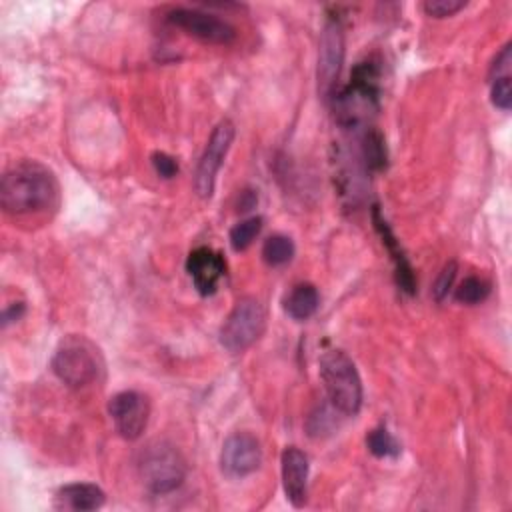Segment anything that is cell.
<instances>
[{"mask_svg":"<svg viewBox=\"0 0 512 512\" xmlns=\"http://www.w3.org/2000/svg\"><path fill=\"white\" fill-rule=\"evenodd\" d=\"M378 80H380V70L376 62L364 60L354 66L350 84L344 86L334 96L336 118L342 126H348V128L358 126L362 120L368 118L372 110H376L378 94H380Z\"/></svg>","mask_w":512,"mask_h":512,"instance_id":"obj_3","label":"cell"},{"mask_svg":"<svg viewBox=\"0 0 512 512\" xmlns=\"http://www.w3.org/2000/svg\"><path fill=\"white\" fill-rule=\"evenodd\" d=\"M152 166H154L156 174L162 176V178H172L178 172V162L166 152H154L152 154Z\"/></svg>","mask_w":512,"mask_h":512,"instance_id":"obj_25","label":"cell"},{"mask_svg":"<svg viewBox=\"0 0 512 512\" xmlns=\"http://www.w3.org/2000/svg\"><path fill=\"white\" fill-rule=\"evenodd\" d=\"M262 462V448L250 432L230 434L220 452V468L228 478H244L258 470Z\"/></svg>","mask_w":512,"mask_h":512,"instance_id":"obj_11","label":"cell"},{"mask_svg":"<svg viewBox=\"0 0 512 512\" xmlns=\"http://www.w3.org/2000/svg\"><path fill=\"white\" fill-rule=\"evenodd\" d=\"M138 472L144 486L154 494L174 492L186 478V460L176 446L154 440L138 456Z\"/></svg>","mask_w":512,"mask_h":512,"instance_id":"obj_5","label":"cell"},{"mask_svg":"<svg viewBox=\"0 0 512 512\" xmlns=\"http://www.w3.org/2000/svg\"><path fill=\"white\" fill-rule=\"evenodd\" d=\"M234 140V124L230 120H220L216 128L210 134V140L200 156L196 176H194V188L198 196L210 198L216 186V174L222 166V160L226 158L230 146Z\"/></svg>","mask_w":512,"mask_h":512,"instance_id":"obj_7","label":"cell"},{"mask_svg":"<svg viewBox=\"0 0 512 512\" xmlns=\"http://www.w3.org/2000/svg\"><path fill=\"white\" fill-rule=\"evenodd\" d=\"M104 360L98 346L86 336L70 334L60 340L52 356V372L72 388H82L100 378Z\"/></svg>","mask_w":512,"mask_h":512,"instance_id":"obj_2","label":"cell"},{"mask_svg":"<svg viewBox=\"0 0 512 512\" xmlns=\"http://www.w3.org/2000/svg\"><path fill=\"white\" fill-rule=\"evenodd\" d=\"M294 256V242L284 234H274L264 240L262 246V258L270 266H282L288 264Z\"/></svg>","mask_w":512,"mask_h":512,"instance_id":"obj_18","label":"cell"},{"mask_svg":"<svg viewBox=\"0 0 512 512\" xmlns=\"http://www.w3.org/2000/svg\"><path fill=\"white\" fill-rule=\"evenodd\" d=\"M106 494L100 486L88 482H76L62 486L56 492L54 506L58 510H74V512H90L104 504Z\"/></svg>","mask_w":512,"mask_h":512,"instance_id":"obj_15","label":"cell"},{"mask_svg":"<svg viewBox=\"0 0 512 512\" xmlns=\"http://www.w3.org/2000/svg\"><path fill=\"white\" fill-rule=\"evenodd\" d=\"M360 154L368 170H382L386 166V146H384L382 134L376 130L364 132Z\"/></svg>","mask_w":512,"mask_h":512,"instance_id":"obj_17","label":"cell"},{"mask_svg":"<svg viewBox=\"0 0 512 512\" xmlns=\"http://www.w3.org/2000/svg\"><path fill=\"white\" fill-rule=\"evenodd\" d=\"M490 98H492V104L498 106L500 110H510V106H512V82H510V76L492 80Z\"/></svg>","mask_w":512,"mask_h":512,"instance_id":"obj_22","label":"cell"},{"mask_svg":"<svg viewBox=\"0 0 512 512\" xmlns=\"http://www.w3.org/2000/svg\"><path fill=\"white\" fill-rule=\"evenodd\" d=\"M108 414L116 426V432L126 440H136L142 436L148 416H150V402L142 392L124 390L110 398Z\"/></svg>","mask_w":512,"mask_h":512,"instance_id":"obj_10","label":"cell"},{"mask_svg":"<svg viewBox=\"0 0 512 512\" xmlns=\"http://www.w3.org/2000/svg\"><path fill=\"white\" fill-rule=\"evenodd\" d=\"M456 272H458L456 262H448V264H444V268L440 270V274H438V278H436V284H434V298H436L438 302H442V300L448 296V292H450V288H452V284H454Z\"/></svg>","mask_w":512,"mask_h":512,"instance_id":"obj_24","label":"cell"},{"mask_svg":"<svg viewBox=\"0 0 512 512\" xmlns=\"http://www.w3.org/2000/svg\"><path fill=\"white\" fill-rule=\"evenodd\" d=\"M372 224L378 232V236L382 238V244L386 246L392 262H394V270H396V284L406 292V294H414L416 292V278L412 272V266L400 246V242L396 240L392 228L388 226L386 218L380 214V208L374 206L372 208Z\"/></svg>","mask_w":512,"mask_h":512,"instance_id":"obj_14","label":"cell"},{"mask_svg":"<svg viewBox=\"0 0 512 512\" xmlns=\"http://www.w3.org/2000/svg\"><path fill=\"white\" fill-rule=\"evenodd\" d=\"M22 314H24V304H22V302H14L12 306H8V308L4 310L2 320H4V324H8V322L18 320Z\"/></svg>","mask_w":512,"mask_h":512,"instance_id":"obj_27","label":"cell"},{"mask_svg":"<svg viewBox=\"0 0 512 512\" xmlns=\"http://www.w3.org/2000/svg\"><path fill=\"white\" fill-rule=\"evenodd\" d=\"M168 22L180 30H184L186 34L202 40V42H210V44H230L236 38V28L202 10H190V8H174L168 12Z\"/></svg>","mask_w":512,"mask_h":512,"instance_id":"obj_9","label":"cell"},{"mask_svg":"<svg viewBox=\"0 0 512 512\" xmlns=\"http://www.w3.org/2000/svg\"><path fill=\"white\" fill-rule=\"evenodd\" d=\"M58 180L44 164L24 160L8 168L0 182V204L14 216L50 210L58 204Z\"/></svg>","mask_w":512,"mask_h":512,"instance_id":"obj_1","label":"cell"},{"mask_svg":"<svg viewBox=\"0 0 512 512\" xmlns=\"http://www.w3.org/2000/svg\"><path fill=\"white\" fill-rule=\"evenodd\" d=\"M466 6L464 0H428L422 4L424 12L428 16H434V18H446V16H452L456 14L458 10H462Z\"/></svg>","mask_w":512,"mask_h":512,"instance_id":"obj_23","label":"cell"},{"mask_svg":"<svg viewBox=\"0 0 512 512\" xmlns=\"http://www.w3.org/2000/svg\"><path fill=\"white\" fill-rule=\"evenodd\" d=\"M510 62H512V44L508 42L500 54L496 56L494 64H492V70H490V78L496 80V78H504V76H510Z\"/></svg>","mask_w":512,"mask_h":512,"instance_id":"obj_26","label":"cell"},{"mask_svg":"<svg viewBox=\"0 0 512 512\" xmlns=\"http://www.w3.org/2000/svg\"><path fill=\"white\" fill-rule=\"evenodd\" d=\"M266 330V310L256 298H240L220 328V344L240 354L248 350Z\"/></svg>","mask_w":512,"mask_h":512,"instance_id":"obj_6","label":"cell"},{"mask_svg":"<svg viewBox=\"0 0 512 512\" xmlns=\"http://www.w3.org/2000/svg\"><path fill=\"white\" fill-rule=\"evenodd\" d=\"M344 62V30L340 20L330 18L320 36V52H318V92L322 98L334 96V86L340 76V68Z\"/></svg>","mask_w":512,"mask_h":512,"instance_id":"obj_8","label":"cell"},{"mask_svg":"<svg viewBox=\"0 0 512 512\" xmlns=\"http://www.w3.org/2000/svg\"><path fill=\"white\" fill-rule=\"evenodd\" d=\"M186 270L192 278L194 288L202 296H210L216 292L218 282L226 272V262H224L222 254L214 252L212 248L200 246L190 252V256L186 260Z\"/></svg>","mask_w":512,"mask_h":512,"instance_id":"obj_12","label":"cell"},{"mask_svg":"<svg viewBox=\"0 0 512 512\" xmlns=\"http://www.w3.org/2000/svg\"><path fill=\"white\" fill-rule=\"evenodd\" d=\"M282 486L288 502L294 508L304 506L306 502V486H308V456L290 446L282 452Z\"/></svg>","mask_w":512,"mask_h":512,"instance_id":"obj_13","label":"cell"},{"mask_svg":"<svg viewBox=\"0 0 512 512\" xmlns=\"http://www.w3.org/2000/svg\"><path fill=\"white\" fill-rule=\"evenodd\" d=\"M260 230H262V218L260 216H252V218H246V220L238 222L230 230V246L236 252L246 250L254 242V238L260 234Z\"/></svg>","mask_w":512,"mask_h":512,"instance_id":"obj_19","label":"cell"},{"mask_svg":"<svg viewBox=\"0 0 512 512\" xmlns=\"http://www.w3.org/2000/svg\"><path fill=\"white\" fill-rule=\"evenodd\" d=\"M318 300V290L312 284L302 282L296 284L284 298V310L294 320H308L316 312Z\"/></svg>","mask_w":512,"mask_h":512,"instance_id":"obj_16","label":"cell"},{"mask_svg":"<svg viewBox=\"0 0 512 512\" xmlns=\"http://www.w3.org/2000/svg\"><path fill=\"white\" fill-rule=\"evenodd\" d=\"M490 294V284L478 276H468L462 280V284L456 288L454 298L462 304H478L486 300Z\"/></svg>","mask_w":512,"mask_h":512,"instance_id":"obj_21","label":"cell"},{"mask_svg":"<svg viewBox=\"0 0 512 512\" xmlns=\"http://www.w3.org/2000/svg\"><path fill=\"white\" fill-rule=\"evenodd\" d=\"M318 366L330 406L344 416L358 414L362 406V382L354 362L342 350H328L320 356Z\"/></svg>","mask_w":512,"mask_h":512,"instance_id":"obj_4","label":"cell"},{"mask_svg":"<svg viewBox=\"0 0 512 512\" xmlns=\"http://www.w3.org/2000/svg\"><path fill=\"white\" fill-rule=\"evenodd\" d=\"M366 446L376 458H396L400 454V444L386 428H374L366 438Z\"/></svg>","mask_w":512,"mask_h":512,"instance_id":"obj_20","label":"cell"}]
</instances>
